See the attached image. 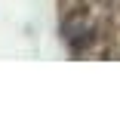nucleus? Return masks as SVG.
I'll return each mask as SVG.
<instances>
[{"label": "nucleus", "instance_id": "f257e3e1", "mask_svg": "<svg viewBox=\"0 0 120 120\" xmlns=\"http://www.w3.org/2000/svg\"><path fill=\"white\" fill-rule=\"evenodd\" d=\"M99 19H95V12L83 3L71 6L62 19H59V37L62 43L68 46L74 56H83L92 43H99Z\"/></svg>", "mask_w": 120, "mask_h": 120}, {"label": "nucleus", "instance_id": "f03ea898", "mask_svg": "<svg viewBox=\"0 0 120 120\" xmlns=\"http://www.w3.org/2000/svg\"><path fill=\"white\" fill-rule=\"evenodd\" d=\"M99 3H114V0H99Z\"/></svg>", "mask_w": 120, "mask_h": 120}]
</instances>
